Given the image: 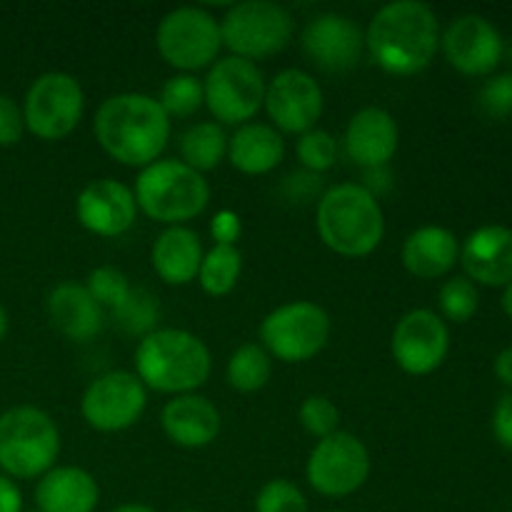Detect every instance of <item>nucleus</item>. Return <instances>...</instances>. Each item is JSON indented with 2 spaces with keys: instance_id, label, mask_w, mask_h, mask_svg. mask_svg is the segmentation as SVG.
I'll list each match as a JSON object with an SVG mask.
<instances>
[{
  "instance_id": "24",
  "label": "nucleus",
  "mask_w": 512,
  "mask_h": 512,
  "mask_svg": "<svg viewBox=\"0 0 512 512\" xmlns=\"http://www.w3.org/2000/svg\"><path fill=\"white\" fill-rule=\"evenodd\" d=\"M460 260V243L443 225H423L403 243V265L420 280L443 278Z\"/></svg>"
},
{
  "instance_id": "27",
  "label": "nucleus",
  "mask_w": 512,
  "mask_h": 512,
  "mask_svg": "<svg viewBox=\"0 0 512 512\" xmlns=\"http://www.w3.org/2000/svg\"><path fill=\"white\" fill-rule=\"evenodd\" d=\"M180 160L188 168L198 170V173H208L215 170L225 158H228V135H225L223 125L215 120H203L195 123L180 135Z\"/></svg>"
},
{
  "instance_id": "47",
  "label": "nucleus",
  "mask_w": 512,
  "mask_h": 512,
  "mask_svg": "<svg viewBox=\"0 0 512 512\" xmlns=\"http://www.w3.org/2000/svg\"><path fill=\"white\" fill-rule=\"evenodd\" d=\"M183 512H200V510H183Z\"/></svg>"
},
{
  "instance_id": "25",
  "label": "nucleus",
  "mask_w": 512,
  "mask_h": 512,
  "mask_svg": "<svg viewBox=\"0 0 512 512\" xmlns=\"http://www.w3.org/2000/svg\"><path fill=\"white\" fill-rule=\"evenodd\" d=\"M203 255V243L195 230L185 225H170L155 238L150 263L163 283L188 285L198 278Z\"/></svg>"
},
{
  "instance_id": "31",
  "label": "nucleus",
  "mask_w": 512,
  "mask_h": 512,
  "mask_svg": "<svg viewBox=\"0 0 512 512\" xmlns=\"http://www.w3.org/2000/svg\"><path fill=\"white\" fill-rule=\"evenodd\" d=\"M113 315H115V323L123 328V333L145 338V335L153 333L155 325H158L160 303L150 290L133 288L128 298H125V303L120 305Z\"/></svg>"
},
{
  "instance_id": "9",
  "label": "nucleus",
  "mask_w": 512,
  "mask_h": 512,
  "mask_svg": "<svg viewBox=\"0 0 512 512\" xmlns=\"http://www.w3.org/2000/svg\"><path fill=\"white\" fill-rule=\"evenodd\" d=\"M330 315L310 300H293L270 310L260 323V340L280 363H308L330 340Z\"/></svg>"
},
{
  "instance_id": "20",
  "label": "nucleus",
  "mask_w": 512,
  "mask_h": 512,
  "mask_svg": "<svg viewBox=\"0 0 512 512\" xmlns=\"http://www.w3.org/2000/svg\"><path fill=\"white\" fill-rule=\"evenodd\" d=\"M465 278L488 288L512 283V228L483 225L465 238L460 248Z\"/></svg>"
},
{
  "instance_id": "21",
  "label": "nucleus",
  "mask_w": 512,
  "mask_h": 512,
  "mask_svg": "<svg viewBox=\"0 0 512 512\" xmlns=\"http://www.w3.org/2000/svg\"><path fill=\"white\" fill-rule=\"evenodd\" d=\"M160 425L170 443L198 450L220 435V410L198 393L175 395L160 413Z\"/></svg>"
},
{
  "instance_id": "41",
  "label": "nucleus",
  "mask_w": 512,
  "mask_h": 512,
  "mask_svg": "<svg viewBox=\"0 0 512 512\" xmlns=\"http://www.w3.org/2000/svg\"><path fill=\"white\" fill-rule=\"evenodd\" d=\"M0 512H23V493L8 475H0Z\"/></svg>"
},
{
  "instance_id": "13",
  "label": "nucleus",
  "mask_w": 512,
  "mask_h": 512,
  "mask_svg": "<svg viewBox=\"0 0 512 512\" xmlns=\"http://www.w3.org/2000/svg\"><path fill=\"white\" fill-rule=\"evenodd\" d=\"M148 405V388L140 378L128 370H110L98 375L85 388L80 400L83 420L98 433H120L133 428L145 413Z\"/></svg>"
},
{
  "instance_id": "22",
  "label": "nucleus",
  "mask_w": 512,
  "mask_h": 512,
  "mask_svg": "<svg viewBox=\"0 0 512 512\" xmlns=\"http://www.w3.org/2000/svg\"><path fill=\"white\" fill-rule=\"evenodd\" d=\"M48 318L60 335L73 343H88L103 330L105 310L88 293V288L73 280L55 285L45 300Z\"/></svg>"
},
{
  "instance_id": "1",
  "label": "nucleus",
  "mask_w": 512,
  "mask_h": 512,
  "mask_svg": "<svg viewBox=\"0 0 512 512\" xmlns=\"http://www.w3.org/2000/svg\"><path fill=\"white\" fill-rule=\"evenodd\" d=\"M365 50L385 73L398 78L420 73L440 50L438 15L420 0L383 5L365 28Z\"/></svg>"
},
{
  "instance_id": "29",
  "label": "nucleus",
  "mask_w": 512,
  "mask_h": 512,
  "mask_svg": "<svg viewBox=\"0 0 512 512\" xmlns=\"http://www.w3.org/2000/svg\"><path fill=\"white\" fill-rule=\"evenodd\" d=\"M228 383L238 393H255L268 385L273 375V358L260 343H245L230 355L228 360Z\"/></svg>"
},
{
  "instance_id": "42",
  "label": "nucleus",
  "mask_w": 512,
  "mask_h": 512,
  "mask_svg": "<svg viewBox=\"0 0 512 512\" xmlns=\"http://www.w3.org/2000/svg\"><path fill=\"white\" fill-rule=\"evenodd\" d=\"M495 375H498L500 383L512 388V348H505L498 353V358H495Z\"/></svg>"
},
{
  "instance_id": "46",
  "label": "nucleus",
  "mask_w": 512,
  "mask_h": 512,
  "mask_svg": "<svg viewBox=\"0 0 512 512\" xmlns=\"http://www.w3.org/2000/svg\"><path fill=\"white\" fill-rule=\"evenodd\" d=\"M328 512H348V510H328Z\"/></svg>"
},
{
  "instance_id": "8",
  "label": "nucleus",
  "mask_w": 512,
  "mask_h": 512,
  "mask_svg": "<svg viewBox=\"0 0 512 512\" xmlns=\"http://www.w3.org/2000/svg\"><path fill=\"white\" fill-rule=\"evenodd\" d=\"M155 45L160 58L180 73L210 68L223 48L220 20L200 5H180L160 18Z\"/></svg>"
},
{
  "instance_id": "28",
  "label": "nucleus",
  "mask_w": 512,
  "mask_h": 512,
  "mask_svg": "<svg viewBox=\"0 0 512 512\" xmlns=\"http://www.w3.org/2000/svg\"><path fill=\"white\" fill-rule=\"evenodd\" d=\"M240 273H243V255H240L238 245H213L203 255V263H200L195 280L208 295L223 298V295L233 293Z\"/></svg>"
},
{
  "instance_id": "12",
  "label": "nucleus",
  "mask_w": 512,
  "mask_h": 512,
  "mask_svg": "<svg viewBox=\"0 0 512 512\" xmlns=\"http://www.w3.org/2000/svg\"><path fill=\"white\" fill-rule=\"evenodd\" d=\"M370 468L373 463L363 440L338 430L318 440L305 465V478L323 498H348L368 483Z\"/></svg>"
},
{
  "instance_id": "2",
  "label": "nucleus",
  "mask_w": 512,
  "mask_h": 512,
  "mask_svg": "<svg viewBox=\"0 0 512 512\" xmlns=\"http://www.w3.org/2000/svg\"><path fill=\"white\" fill-rule=\"evenodd\" d=\"M93 133L100 148L120 165L148 168L168 145L170 118L153 95L118 93L100 103Z\"/></svg>"
},
{
  "instance_id": "39",
  "label": "nucleus",
  "mask_w": 512,
  "mask_h": 512,
  "mask_svg": "<svg viewBox=\"0 0 512 512\" xmlns=\"http://www.w3.org/2000/svg\"><path fill=\"white\" fill-rule=\"evenodd\" d=\"M210 235H213L215 245H235L243 235V220L235 210H218L210 220Z\"/></svg>"
},
{
  "instance_id": "33",
  "label": "nucleus",
  "mask_w": 512,
  "mask_h": 512,
  "mask_svg": "<svg viewBox=\"0 0 512 512\" xmlns=\"http://www.w3.org/2000/svg\"><path fill=\"white\" fill-rule=\"evenodd\" d=\"M85 288H88V293L93 295V300L100 308L115 313V310L125 303V298H128L130 290H133V285H130L128 275H125L123 270L113 268V265H100V268L90 270L88 273Z\"/></svg>"
},
{
  "instance_id": "23",
  "label": "nucleus",
  "mask_w": 512,
  "mask_h": 512,
  "mask_svg": "<svg viewBox=\"0 0 512 512\" xmlns=\"http://www.w3.org/2000/svg\"><path fill=\"white\" fill-rule=\"evenodd\" d=\"M98 503V480L75 465H55L35 485V510L40 512H95Z\"/></svg>"
},
{
  "instance_id": "30",
  "label": "nucleus",
  "mask_w": 512,
  "mask_h": 512,
  "mask_svg": "<svg viewBox=\"0 0 512 512\" xmlns=\"http://www.w3.org/2000/svg\"><path fill=\"white\" fill-rule=\"evenodd\" d=\"M158 103L168 118H188L195 110H200V105H205L203 80L195 78L193 73L173 75L160 88Z\"/></svg>"
},
{
  "instance_id": "19",
  "label": "nucleus",
  "mask_w": 512,
  "mask_h": 512,
  "mask_svg": "<svg viewBox=\"0 0 512 512\" xmlns=\"http://www.w3.org/2000/svg\"><path fill=\"white\" fill-rule=\"evenodd\" d=\"M398 145V123L378 105L360 108L345 128V153L363 170L385 168L398 153Z\"/></svg>"
},
{
  "instance_id": "38",
  "label": "nucleus",
  "mask_w": 512,
  "mask_h": 512,
  "mask_svg": "<svg viewBox=\"0 0 512 512\" xmlns=\"http://www.w3.org/2000/svg\"><path fill=\"white\" fill-rule=\"evenodd\" d=\"M23 130V108L10 95L0 93V148H8V145L18 143L23 138Z\"/></svg>"
},
{
  "instance_id": "3",
  "label": "nucleus",
  "mask_w": 512,
  "mask_h": 512,
  "mask_svg": "<svg viewBox=\"0 0 512 512\" xmlns=\"http://www.w3.org/2000/svg\"><path fill=\"white\" fill-rule=\"evenodd\" d=\"M210 368L208 345L183 328H155L135 348V375L140 383L173 398L203 388Z\"/></svg>"
},
{
  "instance_id": "6",
  "label": "nucleus",
  "mask_w": 512,
  "mask_h": 512,
  "mask_svg": "<svg viewBox=\"0 0 512 512\" xmlns=\"http://www.w3.org/2000/svg\"><path fill=\"white\" fill-rule=\"evenodd\" d=\"M60 430L45 410L15 405L0 415V470L8 478H40L55 468Z\"/></svg>"
},
{
  "instance_id": "48",
  "label": "nucleus",
  "mask_w": 512,
  "mask_h": 512,
  "mask_svg": "<svg viewBox=\"0 0 512 512\" xmlns=\"http://www.w3.org/2000/svg\"><path fill=\"white\" fill-rule=\"evenodd\" d=\"M25 512V510H23ZM28 512H40V510H28Z\"/></svg>"
},
{
  "instance_id": "10",
  "label": "nucleus",
  "mask_w": 512,
  "mask_h": 512,
  "mask_svg": "<svg viewBox=\"0 0 512 512\" xmlns=\"http://www.w3.org/2000/svg\"><path fill=\"white\" fill-rule=\"evenodd\" d=\"M265 75L255 63L225 55L210 65L203 80L205 105L220 125H245L265 100Z\"/></svg>"
},
{
  "instance_id": "35",
  "label": "nucleus",
  "mask_w": 512,
  "mask_h": 512,
  "mask_svg": "<svg viewBox=\"0 0 512 512\" xmlns=\"http://www.w3.org/2000/svg\"><path fill=\"white\" fill-rule=\"evenodd\" d=\"M255 512H308L303 490L283 478L268 480L255 498Z\"/></svg>"
},
{
  "instance_id": "4",
  "label": "nucleus",
  "mask_w": 512,
  "mask_h": 512,
  "mask_svg": "<svg viewBox=\"0 0 512 512\" xmlns=\"http://www.w3.org/2000/svg\"><path fill=\"white\" fill-rule=\"evenodd\" d=\"M318 235L343 258H365L385 238V215L378 198L360 183H340L325 190L315 213Z\"/></svg>"
},
{
  "instance_id": "45",
  "label": "nucleus",
  "mask_w": 512,
  "mask_h": 512,
  "mask_svg": "<svg viewBox=\"0 0 512 512\" xmlns=\"http://www.w3.org/2000/svg\"><path fill=\"white\" fill-rule=\"evenodd\" d=\"M5 335H8V310L0 303V340H3Z\"/></svg>"
},
{
  "instance_id": "5",
  "label": "nucleus",
  "mask_w": 512,
  "mask_h": 512,
  "mask_svg": "<svg viewBox=\"0 0 512 512\" xmlns=\"http://www.w3.org/2000/svg\"><path fill=\"white\" fill-rule=\"evenodd\" d=\"M133 195L138 210L170 228L198 218L208 208L210 185L203 173L188 168L183 160L160 158L140 170Z\"/></svg>"
},
{
  "instance_id": "32",
  "label": "nucleus",
  "mask_w": 512,
  "mask_h": 512,
  "mask_svg": "<svg viewBox=\"0 0 512 512\" xmlns=\"http://www.w3.org/2000/svg\"><path fill=\"white\" fill-rule=\"evenodd\" d=\"M438 303L445 320H450V323H468L478 313L480 295L473 280H468L465 275H455V278H450L440 288Z\"/></svg>"
},
{
  "instance_id": "7",
  "label": "nucleus",
  "mask_w": 512,
  "mask_h": 512,
  "mask_svg": "<svg viewBox=\"0 0 512 512\" xmlns=\"http://www.w3.org/2000/svg\"><path fill=\"white\" fill-rule=\"evenodd\" d=\"M220 38L230 55L255 63L280 53L293 38L288 8L273 0H243L220 18Z\"/></svg>"
},
{
  "instance_id": "40",
  "label": "nucleus",
  "mask_w": 512,
  "mask_h": 512,
  "mask_svg": "<svg viewBox=\"0 0 512 512\" xmlns=\"http://www.w3.org/2000/svg\"><path fill=\"white\" fill-rule=\"evenodd\" d=\"M493 433L503 448L512 450V393L503 395L495 405L493 413Z\"/></svg>"
},
{
  "instance_id": "14",
  "label": "nucleus",
  "mask_w": 512,
  "mask_h": 512,
  "mask_svg": "<svg viewBox=\"0 0 512 512\" xmlns=\"http://www.w3.org/2000/svg\"><path fill=\"white\" fill-rule=\"evenodd\" d=\"M450 350V330L435 310L415 308L395 323L390 353L408 375H430L445 363Z\"/></svg>"
},
{
  "instance_id": "36",
  "label": "nucleus",
  "mask_w": 512,
  "mask_h": 512,
  "mask_svg": "<svg viewBox=\"0 0 512 512\" xmlns=\"http://www.w3.org/2000/svg\"><path fill=\"white\" fill-rule=\"evenodd\" d=\"M300 423L308 430L313 438L323 440L328 435L338 433L340 425V410L335 408V403L325 395H308L300 405Z\"/></svg>"
},
{
  "instance_id": "16",
  "label": "nucleus",
  "mask_w": 512,
  "mask_h": 512,
  "mask_svg": "<svg viewBox=\"0 0 512 512\" xmlns=\"http://www.w3.org/2000/svg\"><path fill=\"white\" fill-rule=\"evenodd\" d=\"M445 58L463 75H488L503 60V35L488 18L475 13L458 15L440 35Z\"/></svg>"
},
{
  "instance_id": "37",
  "label": "nucleus",
  "mask_w": 512,
  "mask_h": 512,
  "mask_svg": "<svg viewBox=\"0 0 512 512\" xmlns=\"http://www.w3.org/2000/svg\"><path fill=\"white\" fill-rule=\"evenodd\" d=\"M478 105L488 118L503 120L512 115V73H500L480 88Z\"/></svg>"
},
{
  "instance_id": "43",
  "label": "nucleus",
  "mask_w": 512,
  "mask_h": 512,
  "mask_svg": "<svg viewBox=\"0 0 512 512\" xmlns=\"http://www.w3.org/2000/svg\"><path fill=\"white\" fill-rule=\"evenodd\" d=\"M110 512H158V510H153L150 505H143V503H128V505H120V508H115Z\"/></svg>"
},
{
  "instance_id": "17",
  "label": "nucleus",
  "mask_w": 512,
  "mask_h": 512,
  "mask_svg": "<svg viewBox=\"0 0 512 512\" xmlns=\"http://www.w3.org/2000/svg\"><path fill=\"white\" fill-rule=\"evenodd\" d=\"M303 53L328 73H345L360 63L365 33L343 13L315 15L303 30Z\"/></svg>"
},
{
  "instance_id": "44",
  "label": "nucleus",
  "mask_w": 512,
  "mask_h": 512,
  "mask_svg": "<svg viewBox=\"0 0 512 512\" xmlns=\"http://www.w3.org/2000/svg\"><path fill=\"white\" fill-rule=\"evenodd\" d=\"M503 310L508 313V318L512 320V283L505 285V293H503Z\"/></svg>"
},
{
  "instance_id": "15",
  "label": "nucleus",
  "mask_w": 512,
  "mask_h": 512,
  "mask_svg": "<svg viewBox=\"0 0 512 512\" xmlns=\"http://www.w3.org/2000/svg\"><path fill=\"white\" fill-rule=\"evenodd\" d=\"M263 108L273 120V128L283 133L303 135L315 128L325 108L323 88L310 73L285 68L265 85Z\"/></svg>"
},
{
  "instance_id": "18",
  "label": "nucleus",
  "mask_w": 512,
  "mask_h": 512,
  "mask_svg": "<svg viewBox=\"0 0 512 512\" xmlns=\"http://www.w3.org/2000/svg\"><path fill=\"white\" fill-rule=\"evenodd\" d=\"M138 215L133 188L115 178L90 180L75 200V218L88 233L118 238L128 233Z\"/></svg>"
},
{
  "instance_id": "11",
  "label": "nucleus",
  "mask_w": 512,
  "mask_h": 512,
  "mask_svg": "<svg viewBox=\"0 0 512 512\" xmlns=\"http://www.w3.org/2000/svg\"><path fill=\"white\" fill-rule=\"evenodd\" d=\"M85 113V93L78 78L48 70L30 83L23 103L25 128L40 140H63L78 128Z\"/></svg>"
},
{
  "instance_id": "34",
  "label": "nucleus",
  "mask_w": 512,
  "mask_h": 512,
  "mask_svg": "<svg viewBox=\"0 0 512 512\" xmlns=\"http://www.w3.org/2000/svg\"><path fill=\"white\" fill-rule=\"evenodd\" d=\"M295 153H298L300 165L308 173L320 175L333 168L335 160H338V143H335V138L328 130L313 128L300 135L298 145H295Z\"/></svg>"
},
{
  "instance_id": "26",
  "label": "nucleus",
  "mask_w": 512,
  "mask_h": 512,
  "mask_svg": "<svg viewBox=\"0 0 512 512\" xmlns=\"http://www.w3.org/2000/svg\"><path fill=\"white\" fill-rule=\"evenodd\" d=\"M285 158V140L270 123H245L228 138V160L245 175H265Z\"/></svg>"
},
{
  "instance_id": "49",
  "label": "nucleus",
  "mask_w": 512,
  "mask_h": 512,
  "mask_svg": "<svg viewBox=\"0 0 512 512\" xmlns=\"http://www.w3.org/2000/svg\"><path fill=\"white\" fill-rule=\"evenodd\" d=\"M510 58H512V48H510Z\"/></svg>"
}]
</instances>
